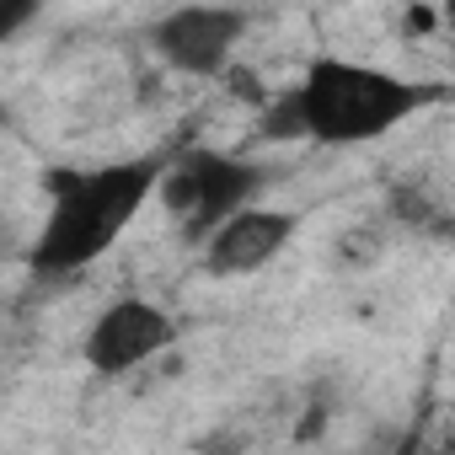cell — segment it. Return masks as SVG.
<instances>
[{
  "instance_id": "obj_1",
  "label": "cell",
  "mask_w": 455,
  "mask_h": 455,
  "mask_svg": "<svg viewBox=\"0 0 455 455\" xmlns=\"http://www.w3.org/2000/svg\"><path fill=\"white\" fill-rule=\"evenodd\" d=\"M161 182V161L140 156V161H118V166H97V172H54V209L44 220V231L28 252L33 274L44 279H65L86 263H97L140 214V204L156 193Z\"/></svg>"
},
{
  "instance_id": "obj_2",
  "label": "cell",
  "mask_w": 455,
  "mask_h": 455,
  "mask_svg": "<svg viewBox=\"0 0 455 455\" xmlns=\"http://www.w3.org/2000/svg\"><path fill=\"white\" fill-rule=\"evenodd\" d=\"M290 92H295L300 134H311L322 145L380 140L418 108L439 102V86H412L402 76H386V70H370L354 60H311L306 81Z\"/></svg>"
},
{
  "instance_id": "obj_3",
  "label": "cell",
  "mask_w": 455,
  "mask_h": 455,
  "mask_svg": "<svg viewBox=\"0 0 455 455\" xmlns=\"http://www.w3.org/2000/svg\"><path fill=\"white\" fill-rule=\"evenodd\" d=\"M156 193L188 236H209L236 209H247V198L258 193V166L231 161L220 150H182L177 161L161 166Z\"/></svg>"
},
{
  "instance_id": "obj_4",
  "label": "cell",
  "mask_w": 455,
  "mask_h": 455,
  "mask_svg": "<svg viewBox=\"0 0 455 455\" xmlns=\"http://www.w3.org/2000/svg\"><path fill=\"white\" fill-rule=\"evenodd\" d=\"M172 338H177V322L161 306H150L140 295H124V300H113L92 322V332H86V364L97 375H129L145 359H156Z\"/></svg>"
},
{
  "instance_id": "obj_5",
  "label": "cell",
  "mask_w": 455,
  "mask_h": 455,
  "mask_svg": "<svg viewBox=\"0 0 455 455\" xmlns=\"http://www.w3.org/2000/svg\"><path fill=\"white\" fill-rule=\"evenodd\" d=\"M242 33H247V17L231 6H182L156 22L150 44L182 76H220L231 65V49L242 44Z\"/></svg>"
},
{
  "instance_id": "obj_6",
  "label": "cell",
  "mask_w": 455,
  "mask_h": 455,
  "mask_svg": "<svg viewBox=\"0 0 455 455\" xmlns=\"http://www.w3.org/2000/svg\"><path fill=\"white\" fill-rule=\"evenodd\" d=\"M290 242H295V214H284V209H236L220 231H209L204 268L214 279H242V274L268 268Z\"/></svg>"
},
{
  "instance_id": "obj_7",
  "label": "cell",
  "mask_w": 455,
  "mask_h": 455,
  "mask_svg": "<svg viewBox=\"0 0 455 455\" xmlns=\"http://www.w3.org/2000/svg\"><path fill=\"white\" fill-rule=\"evenodd\" d=\"M263 134L268 140H300V113H295V92L274 97L268 113H263Z\"/></svg>"
},
{
  "instance_id": "obj_8",
  "label": "cell",
  "mask_w": 455,
  "mask_h": 455,
  "mask_svg": "<svg viewBox=\"0 0 455 455\" xmlns=\"http://www.w3.org/2000/svg\"><path fill=\"white\" fill-rule=\"evenodd\" d=\"M38 17V6H33V0H0V44H6L17 28H28Z\"/></svg>"
},
{
  "instance_id": "obj_9",
  "label": "cell",
  "mask_w": 455,
  "mask_h": 455,
  "mask_svg": "<svg viewBox=\"0 0 455 455\" xmlns=\"http://www.w3.org/2000/svg\"><path fill=\"white\" fill-rule=\"evenodd\" d=\"M391 455H423V450H418V439H412V434H407V439H402V444H396V450H391Z\"/></svg>"
}]
</instances>
